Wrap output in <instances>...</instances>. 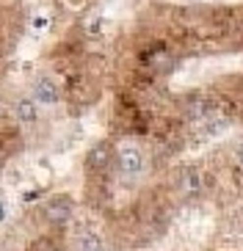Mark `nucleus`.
<instances>
[{
    "label": "nucleus",
    "instance_id": "f257e3e1",
    "mask_svg": "<svg viewBox=\"0 0 243 251\" xmlns=\"http://www.w3.org/2000/svg\"><path fill=\"white\" fill-rule=\"evenodd\" d=\"M113 166H116L119 177L133 182V179H138L147 171V155L135 144H122V147H116V160H113Z\"/></svg>",
    "mask_w": 243,
    "mask_h": 251
},
{
    "label": "nucleus",
    "instance_id": "f03ea898",
    "mask_svg": "<svg viewBox=\"0 0 243 251\" xmlns=\"http://www.w3.org/2000/svg\"><path fill=\"white\" fill-rule=\"evenodd\" d=\"M216 100L210 94H202V91H196V94H188L183 100V116L188 119V122H193V125H202V122H210V119L216 116Z\"/></svg>",
    "mask_w": 243,
    "mask_h": 251
},
{
    "label": "nucleus",
    "instance_id": "7ed1b4c3",
    "mask_svg": "<svg viewBox=\"0 0 243 251\" xmlns=\"http://www.w3.org/2000/svg\"><path fill=\"white\" fill-rule=\"evenodd\" d=\"M75 215V201L66 196V193H55L50 199L44 201L42 207V218L47 224H55V226H64V224L72 221Z\"/></svg>",
    "mask_w": 243,
    "mask_h": 251
},
{
    "label": "nucleus",
    "instance_id": "20e7f679",
    "mask_svg": "<svg viewBox=\"0 0 243 251\" xmlns=\"http://www.w3.org/2000/svg\"><path fill=\"white\" fill-rule=\"evenodd\" d=\"M205 185H207L205 174H202L199 166H183V169L177 171V188H180V193L188 196V199L202 196V193H205Z\"/></svg>",
    "mask_w": 243,
    "mask_h": 251
},
{
    "label": "nucleus",
    "instance_id": "39448f33",
    "mask_svg": "<svg viewBox=\"0 0 243 251\" xmlns=\"http://www.w3.org/2000/svg\"><path fill=\"white\" fill-rule=\"evenodd\" d=\"M113 160H116V149L110 147L108 141H100V144H94V147L88 149L86 169L91 174H103V171H108L113 166Z\"/></svg>",
    "mask_w": 243,
    "mask_h": 251
},
{
    "label": "nucleus",
    "instance_id": "423d86ee",
    "mask_svg": "<svg viewBox=\"0 0 243 251\" xmlns=\"http://www.w3.org/2000/svg\"><path fill=\"white\" fill-rule=\"evenodd\" d=\"M72 251H105V240L97 232L83 229V232H78L72 237Z\"/></svg>",
    "mask_w": 243,
    "mask_h": 251
},
{
    "label": "nucleus",
    "instance_id": "0eeeda50",
    "mask_svg": "<svg viewBox=\"0 0 243 251\" xmlns=\"http://www.w3.org/2000/svg\"><path fill=\"white\" fill-rule=\"evenodd\" d=\"M33 97L42 105H55L58 102V86L50 77H36V83H33Z\"/></svg>",
    "mask_w": 243,
    "mask_h": 251
},
{
    "label": "nucleus",
    "instance_id": "6e6552de",
    "mask_svg": "<svg viewBox=\"0 0 243 251\" xmlns=\"http://www.w3.org/2000/svg\"><path fill=\"white\" fill-rule=\"evenodd\" d=\"M14 116L20 119V122H25V125L36 122V119H39L36 102H33V100H17V102H14Z\"/></svg>",
    "mask_w": 243,
    "mask_h": 251
},
{
    "label": "nucleus",
    "instance_id": "1a4fd4ad",
    "mask_svg": "<svg viewBox=\"0 0 243 251\" xmlns=\"http://www.w3.org/2000/svg\"><path fill=\"white\" fill-rule=\"evenodd\" d=\"M232 160H235L238 166H241V169H243V141H241V144H238L235 149H232Z\"/></svg>",
    "mask_w": 243,
    "mask_h": 251
},
{
    "label": "nucleus",
    "instance_id": "9d476101",
    "mask_svg": "<svg viewBox=\"0 0 243 251\" xmlns=\"http://www.w3.org/2000/svg\"><path fill=\"white\" fill-rule=\"evenodd\" d=\"M30 251H58V249H55V246H53L50 240H39V243L33 246Z\"/></svg>",
    "mask_w": 243,
    "mask_h": 251
},
{
    "label": "nucleus",
    "instance_id": "9b49d317",
    "mask_svg": "<svg viewBox=\"0 0 243 251\" xmlns=\"http://www.w3.org/2000/svg\"><path fill=\"white\" fill-rule=\"evenodd\" d=\"M0 221H6V204L0 201Z\"/></svg>",
    "mask_w": 243,
    "mask_h": 251
}]
</instances>
